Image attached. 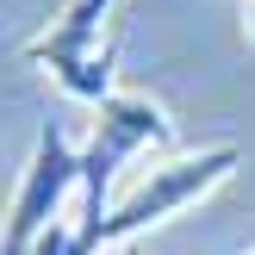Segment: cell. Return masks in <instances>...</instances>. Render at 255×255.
<instances>
[{
  "instance_id": "cell-2",
  "label": "cell",
  "mask_w": 255,
  "mask_h": 255,
  "mask_svg": "<svg viewBox=\"0 0 255 255\" xmlns=\"http://www.w3.org/2000/svg\"><path fill=\"white\" fill-rule=\"evenodd\" d=\"M75 187H81V149L69 143L62 125H44L37 143H31V162L19 174V187H12V206L0 218V255H31L50 224L69 218Z\"/></svg>"
},
{
  "instance_id": "cell-3",
  "label": "cell",
  "mask_w": 255,
  "mask_h": 255,
  "mask_svg": "<svg viewBox=\"0 0 255 255\" xmlns=\"http://www.w3.org/2000/svg\"><path fill=\"white\" fill-rule=\"evenodd\" d=\"M119 0H69L56 12L44 37L25 44V62H37L44 75H56L62 94L87 100V106H106L112 100V44H106V19Z\"/></svg>"
},
{
  "instance_id": "cell-1",
  "label": "cell",
  "mask_w": 255,
  "mask_h": 255,
  "mask_svg": "<svg viewBox=\"0 0 255 255\" xmlns=\"http://www.w3.org/2000/svg\"><path fill=\"white\" fill-rule=\"evenodd\" d=\"M237 162H243L237 143H212V149H199V156H162L156 168H143V181L125 199H112L106 224H100V249H119V243H131L137 231H149V224L199 206L212 187H224L237 174Z\"/></svg>"
},
{
  "instance_id": "cell-4",
  "label": "cell",
  "mask_w": 255,
  "mask_h": 255,
  "mask_svg": "<svg viewBox=\"0 0 255 255\" xmlns=\"http://www.w3.org/2000/svg\"><path fill=\"white\" fill-rule=\"evenodd\" d=\"M243 19H249V44H255V0H243Z\"/></svg>"
}]
</instances>
